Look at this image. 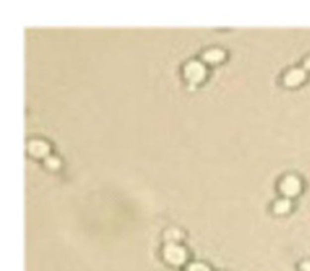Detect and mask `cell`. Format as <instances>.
Listing matches in <instances>:
<instances>
[{"mask_svg":"<svg viewBox=\"0 0 310 271\" xmlns=\"http://www.w3.org/2000/svg\"><path fill=\"white\" fill-rule=\"evenodd\" d=\"M189 271H210V269H208L206 265L197 263V264H191L189 267Z\"/></svg>","mask_w":310,"mask_h":271,"instance_id":"9","label":"cell"},{"mask_svg":"<svg viewBox=\"0 0 310 271\" xmlns=\"http://www.w3.org/2000/svg\"><path fill=\"white\" fill-rule=\"evenodd\" d=\"M46 165H48V167H50V168L52 169H56L59 168L60 166H61V161L59 160L57 158H49L46 159Z\"/></svg>","mask_w":310,"mask_h":271,"instance_id":"8","label":"cell"},{"mask_svg":"<svg viewBox=\"0 0 310 271\" xmlns=\"http://www.w3.org/2000/svg\"><path fill=\"white\" fill-rule=\"evenodd\" d=\"M301 271H310V261H303L300 265Z\"/></svg>","mask_w":310,"mask_h":271,"instance_id":"10","label":"cell"},{"mask_svg":"<svg viewBox=\"0 0 310 271\" xmlns=\"http://www.w3.org/2000/svg\"><path fill=\"white\" fill-rule=\"evenodd\" d=\"M164 256L166 261L174 265H181L186 262V250L181 246L175 245V243H169L164 250Z\"/></svg>","mask_w":310,"mask_h":271,"instance_id":"2","label":"cell"},{"mask_svg":"<svg viewBox=\"0 0 310 271\" xmlns=\"http://www.w3.org/2000/svg\"><path fill=\"white\" fill-rule=\"evenodd\" d=\"M185 74L191 83H200L206 75V70L200 62H190L186 64Z\"/></svg>","mask_w":310,"mask_h":271,"instance_id":"3","label":"cell"},{"mask_svg":"<svg viewBox=\"0 0 310 271\" xmlns=\"http://www.w3.org/2000/svg\"><path fill=\"white\" fill-rule=\"evenodd\" d=\"M306 79H307L306 70L297 68V69L290 70V72L285 75V84L290 87H295L301 85Z\"/></svg>","mask_w":310,"mask_h":271,"instance_id":"4","label":"cell"},{"mask_svg":"<svg viewBox=\"0 0 310 271\" xmlns=\"http://www.w3.org/2000/svg\"><path fill=\"white\" fill-rule=\"evenodd\" d=\"M204 58L210 63L219 62L224 58V53L222 50H219V49H215V50L207 51V53L204 54Z\"/></svg>","mask_w":310,"mask_h":271,"instance_id":"7","label":"cell"},{"mask_svg":"<svg viewBox=\"0 0 310 271\" xmlns=\"http://www.w3.org/2000/svg\"><path fill=\"white\" fill-rule=\"evenodd\" d=\"M280 190L284 194L285 198H295V196L300 195L302 191V182L297 176H286L282 179L281 184H280Z\"/></svg>","mask_w":310,"mask_h":271,"instance_id":"1","label":"cell"},{"mask_svg":"<svg viewBox=\"0 0 310 271\" xmlns=\"http://www.w3.org/2000/svg\"><path fill=\"white\" fill-rule=\"evenodd\" d=\"M291 209H292V201L287 198L278 200V201L274 204L273 207L274 212H275L276 215H286V213L290 212Z\"/></svg>","mask_w":310,"mask_h":271,"instance_id":"6","label":"cell"},{"mask_svg":"<svg viewBox=\"0 0 310 271\" xmlns=\"http://www.w3.org/2000/svg\"><path fill=\"white\" fill-rule=\"evenodd\" d=\"M304 67H306V69L310 70V57H309L308 59H307L306 63H304Z\"/></svg>","mask_w":310,"mask_h":271,"instance_id":"11","label":"cell"},{"mask_svg":"<svg viewBox=\"0 0 310 271\" xmlns=\"http://www.w3.org/2000/svg\"><path fill=\"white\" fill-rule=\"evenodd\" d=\"M28 150L32 155L34 157L40 158V157H46L50 152V147L48 143L43 141H32L28 144Z\"/></svg>","mask_w":310,"mask_h":271,"instance_id":"5","label":"cell"}]
</instances>
